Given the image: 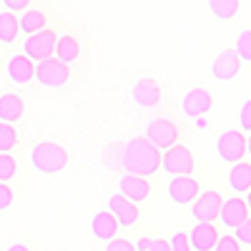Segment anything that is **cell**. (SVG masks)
<instances>
[{"instance_id":"cell-1","label":"cell","mask_w":251,"mask_h":251,"mask_svg":"<svg viewBox=\"0 0 251 251\" xmlns=\"http://www.w3.org/2000/svg\"><path fill=\"white\" fill-rule=\"evenodd\" d=\"M161 151L156 146L146 138H131V141H123V153H121V166L126 169V174H133V176H143L149 178L161 169Z\"/></svg>"},{"instance_id":"cell-2","label":"cell","mask_w":251,"mask_h":251,"mask_svg":"<svg viewBox=\"0 0 251 251\" xmlns=\"http://www.w3.org/2000/svg\"><path fill=\"white\" fill-rule=\"evenodd\" d=\"M30 163H33V169L38 174L53 176V174H60L68 166V151L63 149L60 143L40 141V143L33 146V151H30Z\"/></svg>"},{"instance_id":"cell-3","label":"cell","mask_w":251,"mask_h":251,"mask_svg":"<svg viewBox=\"0 0 251 251\" xmlns=\"http://www.w3.org/2000/svg\"><path fill=\"white\" fill-rule=\"evenodd\" d=\"M68 78H71V66H66V63L58 60V58L40 60L38 68H35V80L43 88H60L68 83Z\"/></svg>"},{"instance_id":"cell-4","label":"cell","mask_w":251,"mask_h":251,"mask_svg":"<svg viewBox=\"0 0 251 251\" xmlns=\"http://www.w3.org/2000/svg\"><path fill=\"white\" fill-rule=\"evenodd\" d=\"M194 166H196L194 153L186 146H178V143L171 146L169 151H163V156H161V169L169 176H191Z\"/></svg>"},{"instance_id":"cell-5","label":"cell","mask_w":251,"mask_h":251,"mask_svg":"<svg viewBox=\"0 0 251 251\" xmlns=\"http://www.w3.org/2000/svg\"><path fill=\"white\" fill-rule=\"evenodd\" d=\"M216 153L221 161L226 163H239L244 156H246V136L241 131H224L219 138H216Z\"/></svg>"},{"instance_id":"cell-6","label":"cell","mask_w":251,"mask_h":251,"mask_svg":"<svg viewBox=\"0 0 251 251\" xmlns=\"http://www.w3.org/2000/svg\"><path fill=\"white\" fill-rule=\"evenodd\" d=\"M146 138H149L158 151H169L178 141V128L169 118H156V121L149 123V128H146Z\"/></svg>"},{"instance_id":"cell-7","label":"cell","mask_w":251,"mask_h":251,"mask_svg":"<svg viewBox=\"0 0 251 251\" xmlns=\"http://www.w3.org/2000/svg\"><path fill=\"white\" fill-rule=\"evenodd\" d=\"M221 206H224V199H221L219 191H203L191 203V214H194V219L199 224H211V221L219 219Z\"/></svg>"},{"instance_id":"cell-8","label":"cell","mask_w":251,"mask_h":251,"mask_svg":"<svg viewBox=\"0 0 251 251\" xmlns=\"http://www.w3.org/2000/svg\"><path fill=\"white\" fill-rule=\"evenodd\" d=\"M55 33L53 30H40L35 35H28L25 46H23V55L30 58V60H46L55 53Z\"/></svg>"},{"instance_id":"cell-9","label":"cell","mask_w":251,"mask_h":251,"mask_svg":"<svg viewBox=\"0 0 251 251\" xmlns=\"http://www.w3.org/2000/svg\"><path fill=\"white\" fill-rule=\"evenodd\" d=\"M239 71H241V58L236 55L234 48H224V50L216 55V60L211 63V75H214L216 80H221V83L234 80V78L239 75Z\"/></svg>"},{"instance_id":"cell-10","label":"cell","mask_w":251,"mask_h":251,"mask_svg":"<svg viewBox=\"0 0 251 251\" xmlns=\"http://www.w3.org/2000/svg\"><path fill=\"white\" fill-rule=\"evenodd\" d=\"M181 108H183V113L188 118H201V116H206L208 111L214 108V96L208 93L206 88H191L183 96Z\"/></svg>"},{"instance_id":"cell-11","label":"cell","mask_w":251,"mask_h":251,"mask_svg":"<svg viewBox=\"0 0 251 251\" xmlns=\"http://www.w3.org/2000/svg\"><path fill=\"white\" fill-rule=\"evenodd\" d=\"M169 196L178 206H188L199 196V181L194 176H174L169 183Z\"/></svg>"},{"instance_id":"cell-12","label":"cell","mask_w":251,"mask_h":251,"mask_svg":"<svg viewBox=\"0 0 251 251\" xmlns=\"http://www.w3.org/2000/svg\"><path fill=\"white\" fill-rule=\"evenodd\" d=\"M108 211L116 216L118 226H136V224H138V216H141L138 203L128 201V199L121 196V194H113V196L108 199Z\"/></svg>"},{"instance_id":"cell-13","label":"cell","mask_w":251,"mask_h":251,"mask_svg":"<svg viewBox=\"0 0 251 251\" xmlns=\"http://www.w3.org/2000/svg\"><path fill=\"white\" fill-rule=\"evenodd\" d=\"M118 188H121V196H126L128 201L138 203V201H146L151 194V181L143 178V176H133V174H126L121 181H118Z\"/></svg>"},{"instance_id":"cell-14","label":"cell","mask_w":251,"mask_h":251,"mask_svg":"<svg viewBox=\"0 0 251 251\" xmlns=\"http://www.w3.org/2000/svg\"><path fill=\"white\" fill-rule=\"evenodd\" d=\"M5 73L13 83H18V86H25V83H30L35 78V66H33V60L25 58L23 53L20 55H13L8 60V66H5Z\"/></svg>"},{"instance_id":"cell-15","label":"cell","mask_w":251,"mask_h":251,"mask_svg":"<svg viewBox=\"0 0 251 251\" xmlns=\"http://www.w3.org/2000/svg\"><path fill=\"white\" fill-rule=\"evenodd\" d=\"M219 241V231L214 224H196L188 234V244H191L194 251H214Z\"/></svg>"},{"instance_id":"cell-16","label":"cell","mask_w":251,"mask_h":251,"mask_svg":"<svg viewBox=\"0 0 251 251\" xmlns=\"http://www.w3.org/2000/svg\"><path fill=\"white\" fill-rule=\"evenodd\" d=\"M133 100L141 108H153L161 103V86L151 78H141L133 86Z\"/></svg>"},{"instance_id":"cell-17","label":"cell","mask_w":251,"mask_h":251,"mask_svg":"<svg viewBox=\"0 0 251 251\" xmlns=\"http://www.w3.org/2000/svg\"><path fill=\"white\" fill-rule=\"evenodd\" d=\"M91 234L98 239V241H113L116 239V234H118V221H116V216L108 211H98L96 216H93V221H91Z\"/></svg>"},{"instance_id":"cell-18","label":"cell","mask_w":251,"mask_h":251,"mask_svg":"<svg viewBox=\"0 0 251 251\" xmlns=\"http://www.w3.org/2000/svg\"><path fill=\"white\" fill-rule=\"evenodd\" d=\"M219 219H221V224H224V226H228V228L241 226V224L249 219L246 201H244V199H239V196H236V199H231V201H224Z\"/></svg>"},{"instance_id":"cell-19","label":"cell","mask_w":251,"mask_h":251,"mask_svg":"<svg viewBox=\"0 0 251 251\" xmlns=\"http://www.w3.org/2000/svg\"><path fill=\"white\" fill-rule=\"evenodd\" d=\"M23 113H25V103H23L20 96H15V93H3L0 96V121L3 123L13 126L15 121L23 118Z\"/></svg>"},{"instance_id":"cell-20","label":"cell","mask_w":251,"mask_h":251,"mask_svg":"<svg viewBox=\"0 0 251 251\" xmlns=\"http://www.w3.org/2000/svg\"><path fill=\"white\" fill-rule=\"evenodd\" d=\"M228 186L236 194H249L251 191V163L249 161H239L231 166L228 171Z\"/></svg>"},{"instance_id":"cell-21","label":"cell","mask_w":251,"mask_h":251,"mask_svg":"<svg viewBox=\"0 0 251 251\" xmlns=\"http://www.w3.org/2000/svg\"><path fill=\"white\" fill-rule=\"evenodd\" d=\"M78 55H80V43L73 35H63V38L55 40V58L63 60L66 66H71Z\"/></svg>"},{"instance_id":"cell-22","label":"cell","mask_w":251,"mask_h":251,"mask_svg":"<svg viewBox=\"0 0 251 251\" xmlns=\"http://www.w3.org/2000/svg\"><path fill=\"white\" fill-rule=\"evenodd\" d=\"M46 23L48 20L40 10H28V13H23V18H18V25L25 35H35L40 30H46Z\"/></svg>"},{"instance_id":"cell-23","label":"cell","mask_w":251,"mask_h":251,"mask_svg":"<svg viewBox=\"0 0 251 251\" xmlns=\"http://www.w3.org/2000/svg\"><path fill=\"white\" fill-rule=\"evenodd\" d=\"M20 33V25H18V18L8 10L0 13V43H13L15 35Z\"/></svg>"},{"instance_id":"cell-24","label":"cell","mask_w":251,"mask_h":251,"mask_svg":"<svg viewBox=\"0 0 251 251\" xmlns=\"http://www.w3.org/2000/svg\"><path fill=\"white\" fill-rule=\"evenodd\" d=\"M208 10L216 20H231L239 13V0H208Z\"/></svg>"},{"instance_id":"cell-25","label":"cell","mask_w":251,"mask_h":251,"mask_svg":"<svg viewBox=\"0 0 251 251\" xmlns=\"http://www.w3.org/2000/svg\"><path fill=\"white\" fill-rule=\"evenodd\" d=\"M18 146V133L10 123L0 121V153H10Z\"/></svg>"},{"instance_id":"cell-26","label":"cell","mask_w":251,"mask_h":251,"mask_svg":"<svg viewBox=\"0 0 251 251\" xmlns=\"http://www.w3.org/2000/svg\"><path fill=\"white\" fill-rule=\"evenodd\" d=\"M121 153H123V141H113L111 146H106V151H103V163L111 166V169H118Z\"/></svg>"},{"instance_id":"cell-27","label":"cell","mask_w":251,"mask_h":251,"mask_svg":"<svg viewBox=\"0 0 251 251\" xmlns=\"http://www.w3.org/2000/svg\"><path fill=\"white\" fill-rule=\"evenodd\" d=\"M18 171V161L10 153H0V183H8Z\"/></svg>"},{"instance_id":"cell-28","label":"cell","mask_w":251,"mask_h":251,"mask_svg":"<svg viewBox=\"0 0 251 251\" xmlns=\"http://www.w3.org/2000/svg\"><path fill=\"white\" fill-rule=\"evenodd\" d=\"M236 55L241 60H249L251 63V30H241L239 38H236Z\"/></svg>"},{"instance_id":"cell-29","label":"cell","mask_w":251,"mask_h":251,"mask_svg":"<svg viewBox=\"0 0 251 251\" xmlns=\"http://www.w3.org/2000/svg\"><path fill=\"white\" fill-rule=\"evenodd\" d=\"M136 251H171V244L166 239H138Z\"/></svg>"},{"instance_id":"cell-30","label":"cell","mask_w":251,"mask_h":251,"mask_svg":"<svg viewBox=\"0 0 251 251\" xmlns=\"http://www.w3.org/2000/svg\"><path fill=\"white\" fill-rule=\"evenodd\" d=\"M239 126L241 133H251V98L244 100V106L239 108Z\"/></svg>"},{"instance_id":"cell-31","label":"cell","mask_w":251,"mask_h":251,"mask_svg":"<svg viewBox=\"0 0 251 251\" xmlns=\"http://www.w3.org/2000/svg\"><path fill=\"white\" fill-rule=\"evenodd\" d=\"M234 239H236L239 244L251 246V216H249L241 226H236V228H234Z\"/></svg>"},{"instance_id":"cell-32","label":"cell","mask_w":251,"mask_h":251,"mask_svg":"<svg viewBox=\"0 0 251 251\" xmlns=\"http://www.w3.org/2000/svg\"><path fill=\"white\" fill-rule=\"evenodd\" d=\"M214 251H241V244H239L231 234H228V236H219Z\"/></svg>"},{"instance_id":"cell-33","label":"cell","mask_w":251,"mask_h":251,"mask_svg":"<svg viewBox=\"0 0 251 251\" xmlns=\"http://www.w3.org/2000/svg\"><path fill=\"white\" fill-rule=\"evenodd\" d=\"M171 251H191V244H188V234L186 231H178L171 236Z\"/></svg>"},{"instance_id":"cell-34","label":"cell","mask_w":251,"mask_h":251,"mask_svg":"<svg viewBox=\"0 0 251 251\" xmlns=\"http://www.w3.org/2000/svg\"><path fill=\"white\" fill-rule=\"evenodd\" d=\"M13 199H15L13 188L8 183H0V211H5V208L13 206Z\"/></svg>"},{"instance_id":"cell-35","label":"cell","mask_w":251,"mask_h":251,"mask_svg":"<svg viewBox=\"0 0 251 251\" xmlns=\"http://www.w3.org/2000/svg\"><path fill=\"white\" fill-rule=\"evenodd\" d=\"M106 251H136V244H131L128 239H113L106 244Z\"/></svg>"},{"instance_id":"cell-36","label":"cell","mask_w":251,"mask_h":251,"mask_svg":"<svg viewBox=\"0 0 251 251\" xmlns=\"http://www.w3.org/2000/svg\"><path fill=\"white\" fill-rule=\"evenodd\" d=\"M30 0H3V5L8 8V13H18V10H25Z\"/></svg>"},{"instance_id":"cell-37","label":"cell","mask_w":251,"mask_h":251,"mask_svg":"<svg viewBox=\"0 0 251 251\" xmlns=\"http://www.w3.org/2000/svg\"><path fill=\"white\" fill-rule=\"evenodd\" d=\"M8 251H30L25 244H13V246H8Z\"/></svg>"},{"instance_id":"cell-38","label":"cell","mask_w":251,"mask_h":251,"mask_svg":"<svg viewBox=\"0 0 251 251\" xmlns=\"http://www.w3.org/2000/svg\"><path fill=\"white\" fill-rule=\"evenodd\" d=\"M246 156H249V158H251V136H249V138H246Z\"/></svg>"},{"instance_id":"cell-39","label":"cell","mask_w":251,"mask_h":251,"mask_svg":"<svg viewBox=\"0 0 251 251\" xmlns=\"http://www.w3.org/2000/svg\"><path fill=\"white\" fill-rule=\"evenodd\" d=\"M244 201H246V208H249V216H251V191H249V196H246Z\"/></svg>"}]
</instances>
